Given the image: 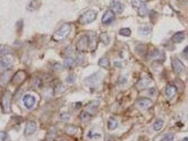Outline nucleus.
I'll return each instance as SVG.
<instances>
[{
  "instance_id": "f257e3e1",
  "label": "nucleus",
  "mask_w": 188,
  "mask_h": 141,
  "mask_svg": "<svg viewBox=\"0 0 188 141\" xmlns=\"http://www.w3.org/2000/svg\"><path fill=\"white\" fill-rule=\"evenodd\" d=\"M71 32V26L69 24H64L59 28V30L54 33L52 35L53 40L59 42L65 39Z\"/></svg>"
},
{
  "instance_id": "f03ea898",
  "label": "nucleus",
  "mask_w": 188,
  "mask_h": 141,
  "mask_svg": "<svg viewBox=\"0 0 188 141\" xmlns=\"http://www.w3.org/2000/svg\"><path fill=\"white\" fill-rule=\"evenodd\" d=\"M132 6L137 12L138 15L141 17H144L148 13L147 3L142 0H132Z\"/></svg>"
},
{
  "instance_id": "7ed1b4c3",
  "label": "nucleus",
  "mask_w": 188,
  "mask_h": 141,
  "mask_svg": "<svg viewBox=\"0 0 188 141\" xmlns=\"http://www.w3.org/2000/svg\"><path fill=\"white\" fill-rule=\"evenodd\" d=\"M96 13L93 10H89L86 11L81 16L79 21L82 25H86L89 24L94 21L96 18Z\"/></svg>"
},
{
  "instance_id": "20e7f679",
  "label": "nucleus",
  "mask_w": 188,
  "mask_h": 141,
  "mask_svg": "<svg viewBox=\"0 0 188 141\" xmlns=\"http://www.w3.org/2000/svg\"><path fill=\"white\" fill-rule=\"evenodd\" d=\"M102 79V73L101 72H97L94 74L87 77L84 80L85 84L89 87H95L98 85Z\"/></svg>"
},
{
  "instance_id": "39448f33",
  "label": "nucleus",
  "mask_w": 188,
  "mask_h": 141,
  "mask_svg": "<svg viewBox=\"0 0 188 141\" xmlns=\"http://www.w3.org/2000/svg\"><path fill=\"white\" fill-rule=\"evenodd\" d=\"M1 105L4 113L7 114L11 112V94L9 91L5 92L2 95Z\"/></svg>"
},
{
  "instance_id": "423d86ee",
  "label": "nucleus",
  "mask_w": 188,
  "mask_h": 141,
  "mask_svg": "<svg viewBox=\"0 0 188 141\" xmlns=\"http://www.w3.org/2000/svg\"><path fill=\"white\" fill-rule=\"evenodd\" d=\"M76 49L79 52H86L89 47V39L88 35L82 36L76 43Z\"/></svg>"
},
{
  "instance_id": "0eeeda50",
  "label": "nucleus",
  "mask_w": 188,
  "mask_h": 141,
  "mask_svg": "<svg viewBox=\"0 0 188 141\" xmlns=\"http://www.w3.org/2000/svg\"><path fill=\"white\" fill-rule=\"evenodd\" d=\"M171 65L172 69H173V71L176 74H180V73H182L185 70V66L184 64L178 58H174L172 59Z\"/></svg>"
},
{
  "instance_id": "6e6552de",
  "label": "nucleus",
  "mask_w": 188,
  "mask_h": 141,
  "mask_svg": "<svg viewBox=\"0 0 188 141\" xmlns=\"http://www.w3.org/2000/svg\"><path fill=\"white\" fill-rule=\"evenodd\" d=\"M26 78V73L24 71H18L11 79V83L13 85H20Z\"/></svg>"
},
{
  "instance_id": "1a4fd4ad",
  "label": "nucleus",
  "mask_w": 188,
  "mask_h": 141,
  "mask_svg": "<svg viewBox=\"0 0 188 141\" xmlns=\"http://www.w3.org/2000/svg\"><path fill=\"white\" fill-rule=\"evenodd\" d=\"M23 102H24L25 108L28 109H31L36 105V100L35 97L32 95L26 94L23 97Z\"/></svg>"
},
{
  "instance_id": "9d476101",
  "label": "nucleus",
  "mask_w": 188,
  "mask_h": 141,
  "mask_svg": "<svg viewBox=\"0 0 188 141\" xmlns=\"http://www.w3.org/2000/svg\"><path fill=\"white\" fill-rule=\"evenodd\" d=\"M115 18V14L111 9L107 10L102 17V23L105 25L110 24Z\"/></svg>"
},
{
  "instance_id": "9b49d317",
  "label": "nucleus",
  "mask_w": 188,
  "mask_h": 141,
  "mask_svg": "<svg viewBox=\"0 0 188 141\" xmlns=\"http://www.w3.org/2000/svg\"><path fill=\"white\" fill-rule=\"evenodd\" d=\"M37 129L36 123L33 121H29L27 122L25 125V130H24V135L25 136H30L36 132Z\"/></svg>"
},
{
  "instance_id": "f8f14e48",
  "label": "nucleus",
  "mask_w": 188,
  "mask_h": 141,
  "mask_svg": "<svg viewBox=\"0 0 188 141\" xmlns=\"http://www.w3.org/2000/svg\"><path fill=\"white\" fill-rule=\"evenodd\" d=\"M110 9L113 12L117 14H121V13L124 11L125 6L123 4L119 1H113L112 3L110 4Z\"/></svg>"
},
{
  "instance_id": "ddd939ff",
  "label": "nucleus",
  "mask_w": 188,
  "mask_h": 141,
  "mask_svg": "<svg viewBox=\"0 0 188 141\" xmlns=\"http://www.w3.org/2000/svg\"><path fill=\"white\" fill-rule=\"evenodd\" d=\"M12 66V61L10 59L4 58L0 60V72H3L11 68Z\"/></svg>"
},
{
  "instance_id": "4468645a",
  "label": "nucleus",
  "mask_w": 188,
  "mask_h": 141,
  "mask_svg": "<svg viewBox=\"0 0 188 141\" xmlns=\"http://www.w3.org/2000/svg\"><path fill=\"white\" fill-rule=\"evenodd\" d=\"M166 96L168 97V98H173L174 96L176 95V92H177V88H176L175 86H174L173 85H168L166 87Z\"/></svg>"
},
{
  "instance_id": "2eb2a0df",
  "label": "nucleus",
  "mask_w": 188,
  "mask_h": 141,
  "mask_svg": "<svg viewBox=\"0 0 188 141\" xmlns=\"http://www.w3.org/2000/svg\"><path fill=\"white\" fill-rule=\"evenodd\" d=\"M137 104L139 105V107H141L143 109H147L148 107H149L150 106H152V101L148 98H140L137 100Z\"/></svg>"
},
{
  "instance_id": "dca6fc26",
  "label": "nucleus",
  "mask_w": 188,
  "mask_h": 141,
  "mask_svg": "<svg viewBox=\"0 0 188 141\" xmlns=\"http://www.w3.org/2000/svg\"><path fill=\"white\" fill-rule=\"evenodd\" d=\"M9 78H10V73L9 71H5L3 73H2L0 76V85L1 86H5L7 84Z\"/></svg>"
},
{
  "instance_id": "f3484780",
  "label": "nucleus",
  "mask_w": 188,
  "mask_h": 141,
  "mask_svg": "<svg viewBox=\"0 0 188 141\" xmlns=\"http://www.w3.org/2000/svg\"><path fill=\"white\" fill-rule=\"evenodd\" d=\"M185 39V34L183 32H178L175 34H174L172 37L171 40L174 43H180L184 40Z\"/></svg>"
},
{
  "instance_id": "a211bd4d",
  "label": "nucleus",
  "mask_w": 188,
  "mask_h": 141,
  "mask_svg": "<svg viewBox=\"0 0 188 141\" xmlns=\"http://www.w3.org/2000/svg\"><path fill=\"white\" fill-rule=\"evenodd\" d=\"M64 131L69 135H74L77 133L78 128L76 126H74L73 125H67L64 128Z\"/></svg>"
},
{
  "instance_id": "6ab92c4d",
  "label": "nucleus",
  "mask_w": 188,
  "mask_h": 141,
  "mask_svg": "<svg viewBox=\"0 0 188 141\" xmlns=\"http://www.w3.org/2000/svg\"><path fill=\"white\" fill-rule=\"evenodd\" d=\"M150 57L152 59H161L164 60V54L159 50H154L150 53Z\"/></svg>"
},
{
  "instance_id": "aec40b11",
  "label": "nucleus",
  "mask_w": 188,
  "mask_h": 141,
  "mask_svg": "<svg viewBox=\"0 0 188 141\" xmlns=\"http://www.w3.org/2000/svg\"><path fill=\"white\" fill-rule=\"evenodd\" d=\"M152 27H150L149 25H144V26H141L139 28V33L141 35L143 36H147L151 33L152 32Z\"/></svg>"
},
{
  "instance_id": "412c9836",
  "label": "nucleus",
  "mask_w": 188,
  "mask_h": 141,
  "mask_svg": "<svg viewBox=\"0 0 188 141\" xmlns=\"http://www.w3.org/2000/svg\"><path fill=\"white\" fill-rule=\"evenodd\" d=\"M41 5V2L39 0H33L30 2L29 6H28V9L29 11H34L38 9Z\"/></svg>"
},
{
  "instance_id": "4be33fe9",
  "label": "nucleus",
  "mask_w": 188,
  "mask_h": 141,
  "mask_svg": "<svg viewBox=\"0 0 188 141\" xmlns=\"http://www.w3.org/2000/svg\"><path fill=\"white\" fill-rule=\"evenodd\" d=\"M98 65L100 66L103 67L104 69H108L109 66H110V61H109V59L106 57H102V58L99 59Z\"/></svg>"
},
{
  "instance_id": "5701e85b",
  "label": "nucleus",
  "mask_w": 188,
  "mask_h": 141,
  "mask_svg": "<svg viewBox=\"0 0 188 141\" xmlns=\"http://www.w3.org/2000/svg\"><path fill=\"white\" fill-rule=\"evenodd\" d=\"M100 40H101V43H103L105 45H108L110 43V37L106 33H101L99 36Z\"/></svg>"
},
{
  "instance_id": "b1692460",
  "label": "nucleus",
  "mask_w": 188,
  "mask_h": 141,
  "mask_svg": "<svg viewBox=\"0 0 188 141\" xmlns=\"http://www.w3.org/2000/svg\"><path fill=\"white\" fill-rule=\"evenodd\" d=\"M117 121H116L115 119H113V118H110V119L108 120V128L109 130H114V129H115L117 127Z\"/></svg>"
},
{
  "instance_id": "393cba45",
  "label": "nucleus",
  "mask_w": 188,
  "mask_h": 141,
  "mask_svg": "<svg viewBox=\"0 0 188 141\" xmlns=\"http://www.w3.org/2000/svg\"><path fill=\"white\" fill-rule=\"evenodd\" d=\"M91 117V115H90L89 112H86V111H82L80 114V119L82 121H88Z\"/></svg>"
},
{
  "instance_id": "a878e982",
  "label": "nucleus",
  "mask_w": 188,
  "mask_h": 141,
  "mask_svg": "<svg viewBox=\"0 0 188 141\" xmlns=\"http://www.w3.org/2000/svg\"><path fill=\"white\" fill-rule=\"evenodd\" d=\"M132 33L131 30L128 28H121L119 31V34L120 35L125 36V37H129L130 36V35Z\"/></svg>"
},
{
  "instance_id": "bb28decb",
  "label": "nucleus",
  "mask_w": 188,
  "mask_h": 141,
  "mask_svg": "<svg viewBox=\"0 0 188 141\" xmlns=\"http://www.w3.org/2000/svg\"><path fill=\"white\" fill-rule=\"evenodd\" d=\"M99 104H100V102L98 101V100L93 101L91 103L89 104V105L87 106V109H89V110H90V111H94V110H96V109L98 107Z\"/></svg>"
},
{
  "instance_id": "cd10ccee",
  "label": "nucleus",
  "mask_w": 188,
  "mask_h": 141,
  "mask_svg": "<svg viewBox=\"0 0 188 141\" xmlns=\"http://www.w3.org/2000/svg\"><path fill=\"white\" fill-rule=\"evenodd\" d=\"M163 126V120H158V121H155L154 124V126H153V127H154V129L155 131H159L162 128Z\"/></svg>"
},
{
  "instance_id": "c85d7f7f",
  "label": "nucleus",
  "mask_w": 188,
  "mask_h": 141,
  "mask_svg": "<svg viewBox=\"0 0 188 141\" xmlns=\"http://www.w3.org/2000/svg\"><path fill=\"white\" fill-rule=\"evenodd\" d=\"M11 52V49L6 46H0V55L3 56V55L8 54Z\"/></svg>"
},
{
  "instance_id": "c756f323",
  "label": "nucleus",
  "mask_w": 188,
  "mask_h": 141,
  "mask_svg": "<svg viewBox=\"0 0 188 141\" xmlns=\"http://www.w3.org/2000/svg\"><path fill=\"white\" fill-rule=\"evenodd\" d=\"M74 64V60L72 58H67L64 61V65L67 68L72 67Z\"/></svg>"
},
{
  "instance_id": "7c9ffc66",
  "label": "nucleus",
  "mask_w": 188,
  "mask_h": 141,
  "mask_svg": "<svg viewBox=\"0 0 188 141\" xmlns=\"http://www.w3.org/2000/svg\"><path fill=\"white\" fill-rule=\"evenodd\" d=\"M64 90H65V87H64L63 84H62V83H58L56 86H55V93H62Z\"/></svg>"
},
{
  "instance_id": "2f4dec72",
  "label": "nucleus",
  "mask_w": 188,
  "mask_h": 141,
  "mask_svg": "<svg viewBox=\"0 0 188 141\" xmlns=\"http://www.w3.org/2000/svg\"><path fill=\"white\" fill-rule=\"evenodd\" d=\"M76 80V77L74 75H69L66 78V81L68 83H73Z\"/></svg>"
},
{
  "instance_id": "473e14b6",
  "label": "nucleus",
  "mask_w": 188,
  "mask_h": 141,
  "mask_svg": "<svg viewBox=\"0 0 188 141\" xmlns=\"http://www.w3.org/2000/svg\"><path fill=\"white\" fill-rule=\"evenodd\" d=\"M70 114H67V113H64V114H61V116H60V118H61V119L64 120V121H67V120H69L70 119Z\"/></svg>"
},
{
  "instance_id": "72a5a7b5",
  "label": "nucleus",
  "mask_w": 188,
  "mask_h": 141,
  "mask_svg": "<svg viewBox=\"0 0 188 141\" xmlns=\"http://www.w3.org/2000/svg\"><path fill=\"white\" fill-rule=\"evenodd\" d=\"M173 139V135H172V134H167L163 137V140L165 141H171Z\"/></svg>"
},
{
  "instance_id": "f704fd0d",
  "label": "nucleus",
  "mask_w": 188,
  "mask_h": 141,
  "mask_svg": "<svg viewBox=\"0 0 188 141\" xmlns=\"http://www.w3.org/2000/svg\"><path fill=\"white\" fill-rule=\"evenodd\" d=\"M6 139V133L5 132H0V141H5Z\"/></svg>"
},
{
  "instance_id": "c9c22d12",
  "label": "nucleus",
  "mask_w": 188,
  "mask_h": 141,
  "mask_svg": "<svg viewBox=\"0 0 188 141\" xmlns=\"http://www.w3.org/2000/svg\"><path fill=\"white\" fill-rule=\"evenodd\" d=\"M183 53H185V54H188V46H187V47L185 48V50H183Z\"/></svg>"
},
{
  "instance_id": "e433bc0d",
  "label": "nucleus",
  "mask_w": 188,
  "mask_h": 141,
  "mask_svg": "<svg viewBox=\"0 0 188 141\" xmlns=\"http://www.w3.org/2000/svg\"><path fill=\"white\" fill-rule=\"evenodd\" d=\"M182 141H188V137H185L182 139Z\"/></svg>"
}]
</instances>
